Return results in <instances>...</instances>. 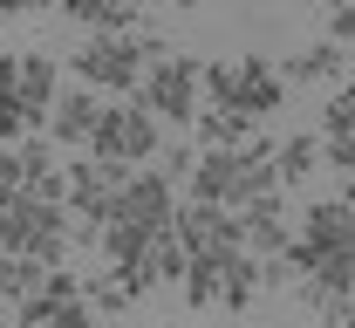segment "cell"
Wrapping results in <instances>:
<instances>
[{
	"instance_id": "6da1fadb",
	"label": "cell",
	"mask_w": 355,
	"mask_h": 328,
	"mask_svg": "<svg viewBox=\"0 0 355 328\" xmlns=\"http://www.w3.org/2000/svg\"><path fill=\"white\" fill-rule=\"evenodd\" d=\"M164 48L171 42H164L157 28L137 21V28H96L69 62H76V83H96L103 96H130L137 83H144V69H150Z\"/></svg>"
},
{
	"instance_id": "7a4b0ae2",
	"label": "cell",
	"mask_w": 355,
	"mask_h": 328,
	"mask_svg": "<svg viewBox=\"0 0 355 328\" xmlns=\"http://www.w3.org/2000/svg\"><path fill=\"white\" fill-rule=\"evenodd\" d=\"M280 185V157L273 137H246V144H205L198 171H191V198H212V205H246L260 191Z\"/></svg>"
},
{
	"instance_id": "3957f363",
	"label": "cell",
	"mask_w": 355,
	"mask_h": 328,
	"mask_svg": "<svg viewBox=\"0 0 355 328\" xmlns=\"http://www.w3.org/2000/svg\"><path fill=\"white\" fill-rule=\"evenodd\" d=\"M157 144H164V116L130 89V96H110V103H103V123H96L89 150L110 157V164H150Z\"/></svg>"
},
{
	"instance_id": "277c9868",
	"label": "cell",
	"mask_w": 355,
	"mask_h": 328,
	"mask_svg": "<svg viewBox=\"0 0 355 328\" xmlns=\"http://www.w3.org/2000/svg\"><path fill=\"white\" fill-rule=\"evenodd\" d=\"M280 89H287V69H273L266 55H232V62L219 55V62H205V96L246 110L253 123L280 110Z\"/></svg>"
},
{
	"instance_id": "5b68a950",
	"label": "cell",
	"mask_w": 355,
	"mask_h": 328,
	"mask_svg": "<svg viewBox=\"0 0 355 328\" xmlns=\"http://www.w3.org/2000/svg\"><path fill=\"white\" fill-rule=\"evenodd\" d=\"M137 96L164 116V123H198V96H205V62L198 55H184V48H164L150 69H144V83H137Z\"/></svg>"
},
{
	"instance_id": "8992f818",
	"label": "cell",
	"mask_w": 355,
	"mask_h": 328,
	"mask_svg": "<svg viewBox=\"0 0 355 328\" xmlns=\"http://www.w3.org/2000/svg\"><path fill=\"white\" fill-rule=\"evenodd\" d=\"M137 164H110V157H89V164H69V219H76V239L103 246V226H110V205Z\"/></svg>"
},
{
	"instance_id": "52a82bcc",
	"label": "cell",
	"mask_w": 355,
	"mask_h": 328,
	"mask_svg": "<svg viewBox=\"0 0 355 328\" xmlns=\"http://www.w3.org/2000/svg\"><path fill=\"white\" fill-rule=\"evenodd\" d=\"M171 171H130L123 191H116V205H110V226L116 233H164L178 226V198H171ZM103 226V233H110Z\"/></svg>"
},
{
	"instance_id": "ba28073f",
	"label": "cell",
	"mask_w": 355,
	"mask_h": 328,
	"mask_svg": "<svg viewBox=\"0 0 355 328\" xmlns=\"http://www.w3.org/2000/svg\"><path fill=\"white\" fill-rule=\"evenodd\" d=\"M62 212H69L62 198L14 191V246L35 253V260H48V267H62V253H69V239H76V226H69Z\"/></svg>"
},
{
	"instance_id": "9c48e42d",
	"label": "cell",
	"mask_w": 355,
	"mask_h": 328,
	"mask_svg": "<svg viewBox=\"0 0 355 328\" xmlns=\"http://www.w3.org/2000/svg\"><path fill=\"white\" fill-rule=\"evenodd\" d=\"M14 322H62V328L96 322V308H89V281H83V274H69V267H48L42 287L14 308Z\"/></svg>"
},
{
	"instance_id": "30bf717a",
	"label": "cell",
	"mask_w": 355,
	"mask_h": 328,
	"mask_svg": "<svg viewBox=\"0 0 355 328\" xmlns=\"http://www.w3.org/2000/svg\"><path fill=\"white\" fill-rule=\"evenodd\" d=\"M103 123V89L96 83H76V89L55 96V116H48V137L55 144H89Z\"/></svg>"
},
{
	"instance_id": "8fae6325",
	"label": "cell",
	"mask_w": 355,
	"mask_h": 328,
	"mask_svg": "<svg viewBox=\"0 0 355 328\" xmlns=\"http://www.w3.org/2000/svg\"><path fill=\"white\" fill-rule=\"evenodd\" d=\"M55 96H62V69H55V55H48V48H21V103H28L35 123L55 116Z\"/></svg>"
},
{
	"instance_id": "7c38bea8",
	"label": "cell",
	"mask_w": 355,
	"mask_h": 328,
	"mask_svg": "<svg viewBox=\"0 0 355 328\" xmlns=\"http://www.w3.org/2000/svg\"><path fill=\"white\" fill-rule=\"evenodd\" d=\"M239 219H246V246H253V253H280V246H287V205H280V185L273 191H260V198H246V205H239Z\"/></svg>"
},
{
	"instance_id": "4fadbf2b",
	"label": "cell",
	"mask_w": 355,
	"mask_h": 328,
	"mask_svg": "<svg viewBox=\"0 0 355 328\" xmlns=\"http://www.w3.org/2000/svg\"><path fill=\"white\" fill-rule=\"evenodd\" d=\"M48 260H35V253H21V246H0V301L7 308H21L35 287H42Z\"/></svg>"
},
{
	"instance_id": "5bb4252c",
	"label": "cell",
	"mask_w": 355,
	"mask_h": 328,
	"mask_svg": "<svg viewBox=\"0 0 355 328\" xmlns=\"http://www.w3.org/2000/svg\"><path fill=\"white\" fill-rule=\"evenodd\" d=\"M280 69H287V83H335L342 76V42L335 35L328 42H308V48H294Z\"/></svg>"
},
{
	"instance_id": "9a60e30c",
	"label": "cell",
	"mask_w": 355,
	"mask_h": 328,
	"mask_svg": "<svg viewBox=\"0 0 355 328\" xmlns=\"http://www.w3.org/2000/svg\"><path fill=\"white\" fill-rule=\"evenodd\" d=\"M62 21L76 28H137V0H62Z\"/></svg>"
},
{
	"instance_id": "2e32d148",
	"label": "cell",
	"mask_w": 355,
	"mask_h": 328,
	"mask_svg": "<svg viewBox=\"0 0 355 328\" xmlns=\"http://www.w3.org/2000/svg\"><path fill=\"white\" fill-rule=\"evenodd\" d=\"M273 157H280V185H301V178H314V171L328 164V157H321V137H280Z\"/></svg>"
},
{
	"instance_id": "e0dca14e",
	"label": "cell",
	"mask_w": 355,
	"mask_h": 328,
	"mask_svg": "<svg viewBox=\"0 0 355 328\" xmlns=\"http://www.w3.org/2000/svg\"><path fill=\"white\" fill-rule=\"evenodd\" d=\"M246 137H253V116L246 110H232V103L198 110V144H246Z\"/></svg>"
},
{
	"instance_id": "ac0fdd59",
	"label": "cell",
	"mask_w": 355,
	"mask_h": 328,
	"mask_svg": "<svg viewBox=\"0 0 355 328\" xmlns=\"http://www.w3.org/2000/svg\"><path fill=\"white\" fill-rule=\"evenodd\" d=\"M130 301H137V287L123 281L116 267H110V274H89V308H96V315H123Z\"/></svg>"
},
{
	"instance_id": "d6986e66",
	"label": "cell",
	"mask_w": 355,
	"mask_h": 328,
	"mask_svg": "<svg viewBox=\"0 0 355 328\" xmlns=\"http://www.w3.org/2000/svg\"><path fill=\"white\" fill-rule=\"evenodd\" d=\"M321 130H355V83H335L321 103Z\"/></svg>"
},
{
	"instance_id": "ffe728a7",
	"label": "cell",
	"mask_w": 355,
	"mask_h": 328,
	"mask_svg": "<svg viewBox=\"0 0 355 328\" xmlns=\"http://www.w3.org/2000/svg\"><path fill=\"white\" fill-rule=\"evenodd\" d=\"M321 157L349 178V171H355V130H321Z\"/></svg>"
},
{
	"instance_id": "44dd1931",
	"label": "cell",
	"mask_w": 355,
	"mask_h": 328,
	"mask_svg": "<svg viewBox=\"0 0 355 328\" xmlns=\"http://www.w3.org/2000/svg\"><path fill=\"white\" fill-rule=\"evenodd\" d=\"M28 178H35V164H28V150H21V144H0V185L28 191Z\"/></svg>"
},
{
	"instance_id": "7402d4cb",
	"label": "cell",
	"mask_w": 355,
	"mask_h": 328,
	"mask_svg": "<svg viewBox=\"0 0 355 328\" xmlns=\"http://www.w3.org/2000/svg\"><path fill=\"white\" fill-rule=\"evenodd\" d=\"M328 7V35L335 42H355V0H321Z\"/></svg>"
},
{
	"instance_id": "603a6c76",
	"label": "cell",
	"mask_w": 355,
	"mask_h": 328,
	"mask_svg": "<svg viewBox=\"0 0 355 328\" xmlns=\"http://www.w3.org/2000/svg\"><path fill=\"white\" fill-rule=\"evenodd\" d=\"M198 157H205V150H191V144H171V150H164V171H171V178H191V171H198Z\"/></svg>"
},
{
	"instance_id": "cb8c5ba5",
	"label": "cell",
	"mask_w": 355,
	"mask_h": 328,
	"mask_svg": "<svg viewBox=\"0 0 355 328\" xmlns=\"http://www.w3.org/2000/svg\"><path fill=\"white\" fill-rule=\"evenodd\" d=\"M42 0H0V21H21V14H35Z\"/></svg>"
},
{
	"instance_id": "d4e9b609",
	"label": "cell",
	"mask_w": 355,
	"mask_h": 328,
	"mask_svg": "<svg viewBox=\"0 0 355 328\" xmlns=\"http://www.w3.org/2000/svg\"><path fill=\"white\" fill-rule=\"evenodd\" d=\"M0 246H14V205H0Z\"/></svg>"
},
{
	"instance_id": "484cf974",
	"label": "cell",
	"mask_w": 355,
	"mask_h": 328,
	"mask_svg": "<svg viewBox=\"0 0 355 328\" xmlns=\"http://www.w3.org/2000/svg\"><path fill=\"white\" fill-rule=\"evenodd\" d=\"M342 198H349V205H355V171H349V185H342Z\"/></svg>"
},
{
	"instance_id": "4316f807",
	"label": "cell",
	"mask_w": 355,
	"mask_h": 328,
	"mask_svg": "<svg viewBox=\"0 0 355 328\" xmlns=\"http://www.w3.org/2000/svg\"><path fill=\"white\" fill-rule=\"evenodd\" d=\"M0 205H14V185H0Z\"/></svg>"
},
{
	"instance_id": "83f0119b",
	"label": "cell",
	"mask_w": 355,
	"mask_h": 328,
	"mask_svg": "<svg viewBox=\"0 0 355 328\" xmlns=\"http://www.w3.org/2000/svg\"><path fill=\"white\" fill-rule=\"evenodd\" d=\"M164 7H198V0H164Z\"/></svg>"
},
{
	"instance_id": "f1b7e54d",
	"label": "cell",
	"mask_w": 355,
	"mask_h": 328,
	"mask_svg": "<svg viewBox=\"0 0 355 328\" xmlns=\"http://www.w3.org/2000/svg\"><path fill=\"white\" fill-rule=\"evenodd\" d=\"M7 315H14V308H7V301H0V322H7Z\"/></svg>"
}]
</instances>
